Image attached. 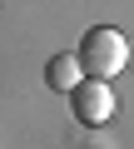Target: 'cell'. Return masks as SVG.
Here are the masks:
<instances>
[{"label":"cell","instance_id":"1","mask_svg":"<svg viewBox=\"0 0 134 149\" xmlns=\"http://www.w3.org/2000/svg\"><path fill=\"white\" fill-rule=\"evenodd\" d=\"M80 65H85L90 80L109 85L114 74L129 65V40H124L114 25H94V30H85V40H80Z\"/></svg>","mask_w":134,"mask_h":149},{"label":"cell","instance_id":"2","mask_svg":"<svg viewBox=\"0 0 134 149\" xmlns=\"http://www.w3.org/2000/svg\"><path fill=\"white\" fill-rule=\"evenodd\" d=\"M70 104H75V119L90 124V129H99L104 119H114V90L99 85V80H85V85L70 95Z\"/></svg>","mask_w":134,"mask_h":149},{"label":"cell","instance_id":"3","mask_svg":"<svg viewBox=\"0 0 134 149\" xmlns=\"http://www.w3.org/2000/svg\"><path fill=\"white\" fill-rule=\"evenodd\" d=\"M45 80H50V90H65V95H75L90 74H85V65H80V55H55L50 65H45Z\"/></svg>","mask_w":134,"mask_h":149}]
</instances>
